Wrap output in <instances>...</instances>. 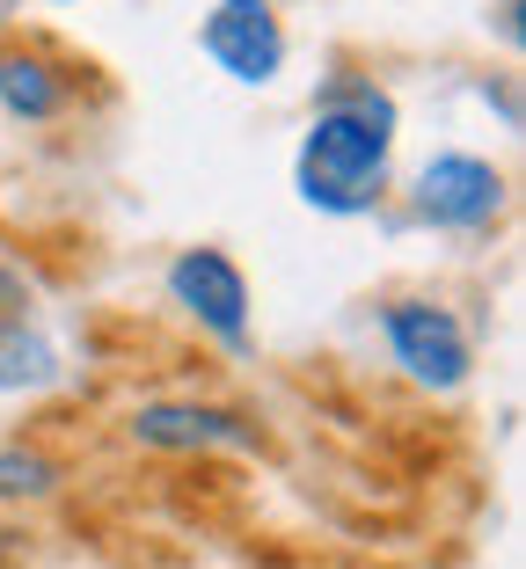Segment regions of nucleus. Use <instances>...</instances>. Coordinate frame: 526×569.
<instances>
[{
  "mask_svg": "<svg viewBox=\"0 0 526 569\" xmlns=\"http://www.w3.org/2000/svg\"><path fill=\"white\" fill-rule=\"evenodd\" d=\"M0 562H8V533H0Z\"/></svg>",
  "mask_w": 526,
  "mask_h": 569,
  "instance_id": "10",
  "label": "nucleus"
},
{
  "mask_svg": "<svg viewBox=\"0 0 526 569\" xmlns=\"http://www.w3.org/2000/svg\"><path fill=\"white\" fill-rule=\"evenodd\" d=\"M380 329H388V351L395 366L409 372L417 387H460L468 380V329H460L446 307L431 300H395L388 315H380Z\"/></svg>",
  "mask_w": 526,
  "mask_h": 569,
  "instance_id": "3",
  "label": "nucleus"
},
{
  "mask_svg": "<svg viewBox=\"0 0 526 569\" xmlns=\"http://www.w3.org/2000/svg\"><path fill=\"white\" fill-rule=\"evenodd\" d=\"M0 102L16 110V118H30V124H44L51 110H59V81H51V67L44 59H0Z\"/></svg>",
  "mask_w": 526,
  "mask_h": 569,
  "instance_id": "8",
  "label": "nucleus"
},
{
  "mask_svg": "<svg viewBox=\"0 0 526 569\" xmlns=\"http://www.w3.org/2000/svg\"><path fill=\"white\" fill-rule=\"evenodd\" d=\"M409 204H417V219H431V227L476 234V227H490V219L505 212V176H497L490 161H476V153H431V161L417 168Z\"/></svg>",
  "mask_w": 526,
  "mask_h": 569,
  "instance_id": "2",
  "label": "nucleus"
},
{
  "mask_svg": "<svg viewBox=\"0 0 526 569\" xmlns=\"http://www.w3.org/2000/svg\"><path fill=\"white\" fill-rule=\"evenodd\" d=\"M198 44H205V59L241 88L278 81V67H286V30H278L271 0H220V8L205 16Z\"/></svg>",
  "mask_w": 526,
  "mask_h": 569,
  "instance_id": "4",
  "label": "nucleus"
},
{
  "mask_svg": "<svg viewBox=\"0 0 526 569\" xmlns=\"http://www.w3.org/2000/svg\"><path fill=\"white\" fill-rule=\"evenodd\" d=\"M51 372H59V358H51L44 336L22 329V321H0V395H16V387H44Z\"/></svg>",
  "mask_w": 526,
  "mask_h": 569,
  "instance_id": "7",
  "label": "nucleus"
},
{
  "mask_svg": "<svg viewBox=\"0 0 526 569\" xmlns=\"http://www.w3.org/2000/svg\"><path fill=\"white\" fill-rule=\"evenodd\" d=\"M139 446L161 452H205V446H256V431L235 417V409H198V402H153L132 417Z\"/></svg>",
  "mask_w": 526,
  "mask_h": 569,
  "instance_id": "6",
  "label": "nucleus"
},
{
  "mask_svg": "<svg viewBox=\"0 0 526 569\" xmlns=\"http://www.w3.org/2000/svg\"><path fill=\"white\" fill-rule=\"evenodd\" d=\"M388 153H395V102L380 88L351 81L315 110L300 139V161H292V183L315 212L329 219H358L374 212L380 190H388Z\"/></svg>",
  "mask_w": 526,
  "mask_h": 569,
  "instance_id": "1",
  "label": "nucleus"
},
{
  "mask_svg": "<svg viewBox=\"0 0 526 569\" xmlns=\"http://www.w3.org/2000/svg\"><path fill=\"white\" fill-rule=\"evenodd\" d=\"M51 482H59V468H51L44 452H22V446L0 452V497H44Z\"/></svg>",
  "mask_w": 526,
  "mask_h": 569,
  "instance_id": "9",
  "label": "nucleus"
},
{
  "mask_svg": "<svg viewBox=\"0 0 526 569\" xmlns=\"http://www.w3.org/2000/svg\"><path fill=\"white\" fill-rule=\"evenodd\" d=\"M169 300L183 315H198V329H212L220 343L249 351V278L227 263L220 249H183L169 263Z\"/></svg>",
  "mask_w": 526,
  "mask_h": 569,
  "instance_id": "5",
  "label": "nucleus"
}]
</instances>
